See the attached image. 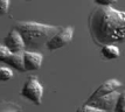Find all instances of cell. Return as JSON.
I'll use <instances>...</instances> for the list:
<instances>
[{"instance_id": "52a82bcc", "label": "cell", "mask_w": 125, "mask_h": 112, "mask_svg": "<svg viewBox=\"0 0 125 112\" xmlns=\"http://www.w3.org/2000/svg\"><path fill=\"white\" fill-rule=\"evenodd\" d=\"M4 44L13 53H23L26 50V46H25L21 34L14 28H12L10 33L7 34V36L5 37Z\"/></svg>"}, {"instance_id": "8992f818", "label": "cell", "mask_w": 125, "mask_h": 112, "mask_svg": "<svg viewBox=\"0 0 125 112\" xmlns=\"http://www.w3.org/2000/svg\"><path fill=\"white\" fill-rule=\"evenodd\" d=\"M120 92L118 91H114L111 93H108V95H104L102 97H98L96 99H94L91 102H85V104H90V105H94V106L98 107L101 110H104L105 112H112L116 107V104H117V101L119 98Z\"/></svg>"}, {"instance_id": "277c9868", "label": "cell", "mask_w": 125, "mask_h": 112, "mask_svg": "<svg viewBox=\"0 0 125 112\" xmlns=\"http://www.w3.org/2000/svg\"><path fill=\"white\" fill-rule=\"evenodd\" d=\"M74 33H75V29H74L73 26H67L61 28L60 31L47 42L46 47H47L48 50H52V51L64 47V46L69 44L73 41Z\"/></svg>"}, {"instance_id": "30bf717a", "label": "cell", "mask_w": 125, "mask_h": 112, "mask_svg": "<svg viewBox=\"0 0 125 112\" xmlns=\"http://www.w3.org/2000/svg\"><path fill=\"white\" fill-rule=\"evenodd\" d=\"M101 53L103 55L104 59L106 60H115V59H118L120 55L119 48L114 44V43H109V44H104L102 47V50Z\"/></svg>"}, {"instance_id": "5b68a950", "label": "cell", "mask_w": 125, "mask_h": 112, "mask_svg": "<svg viewBox=\"0 0 125 112\" xmlns=\"http://www.w3.org/2000/svg\"><path fill=\"white\" fill-rule=\"evenodd\" d=\"M0 62L11 65L20 72L26 71L23 64V53H13L5 44H0Z\"/></svg>"}, {"instance_id": "7a4b0ae2", "label": "cell", "mask_w": 125, "mask_h": 112, "mask_svg": "<svg viewBox=\"0 0 125 112\" xmlns=\"http://www.w3.org/2000/svg\"><path fill=\"white\" fill-rule=\"evenodd\" d=\"M14 29L21 34L27 50H39L61 29L54 25H46L35 21H16Z\"/></svg>"}, {"instance_id": "5bb4252c", "label": "cell", "mask_w": 125, "mask_h": 112, "mask_svg": "<svg viewBox=\"0 0 125 112\" xmlns=\"http://www.w3.org/2000/svg\"><path fill=\"white\" fill-rule=\"evenodd\" d=\"M76 112H105L104 110H101V109H98V107L94 106V105H90V104H85L84 103V105L81 106Z\"/></svg>"}, {"instance_id": "e0dca14e", "label": "cell", "mask_w": 125, "mask_h": 112, "mask_svg": "<svg viewBox=\"0 0 125 112\" xmlns=\"http://www.w3.org/2000/svg\"><path fill=\"white\" fill-rule=\"evenodd\" d=\"M25 1H31V0H25Z\"/></svg>"}, {"instance_id": "3957f363", "label": "cell", "mask_w": 125, "mask_h": 112, "mask_svg": "<svg viewBox=\"0 0 125 112\" xmlns=\"http://www.w3.org/2000/svg\"><path fill=\"white\" fill-rule=\"evenodd\" d=\"M21 96L27 98L35 105H40L42 103L43 86L36 76H31L26 80L21 89Z\"/></svg>"}, {"instance_id": "2e32d148", "label": "cell", "mask_w": 125, "mask_h": 112, "mask_svg": "<svg viewBox=\"0 0 125 112\" xmlns=\"http://www.w3.org/2000/svg\"><path fill=\"white\" fill-rule=\"evenodd\" d=\"M117 0H95V2L98 4L99 6H111Z\"/></svg>"}, {"instance_id": "6da1fadb", "label": "cell", "mask_w": 125, "mask_h": 112, "mask_svg": "<svg viewBox=\"0 0 125 112\" xmlns=\"http://www.w3.org/2000/svg\"><path fill=\"white\" fill-rule=\"evenodd\" d=\"M88 28L93 42L103 47L125 42V12L111 6L95 7L88 16Z\"/></svg>"}, {"instance_id": "7c38bea8", "label": "cell", "mask_w": 125, "mask_h": 112, "mask_svg": "<svg viewBox=\"0 0 125 112\" xmlns=\"http://www.w3.org/2000/svg\"><path fill=\"white\" fill-rule=\"evenodd\" d=\"M13 70L7 67H0V81L1 82H6L13 78Z\"/></svg>"}, {"instance_id": "9a60e30c", "label": "cell", "mask_w": 125, "mask_h": 112, "mask_svg": "<svg viewBox=\"0 0 125 112\" xmlns=\"http://www.w3.org/2000/svg\"><path fill=\"white\" fill-rule=\"evenodd\" d=\"M11 0H0V16L6 15L10 11Z\"/></svg>"}, {"instance_id": "4fadbf2b", "label": "cell", "mask_w": 125, "mask_h": 112, "mask_svg": "<svg viewBox=\"0 0 125 112\" xmlns=\"http://www.w3.org/2000/svg\"><path fill=\"white\" fill-rule=\"evenodd\" d=\"M112 112H125V90L123 92H120L119 98L117 101L116 107Z\"/></svg>"}, {"instance_id": "9c48e42d", "label": "cell", "mask_w": 125, "mask_h": 112, "mask_svg": "<svg viewBox=\"0 0 125 112\" xmlns=\"http://www.w3.org/2000/svg\"><path fill=\"white\" fill-rule=\"evenodd\" d=\"M43 62V55L35 50H25L23 51V64L26 71L39 70Z\"/></svg>"}, {"instance_id": "8fae6325", "label": "cell", "mask_w": 125, "mask_h": 112, "mask_svg": "<svg viewBox=\"0 0 125 112\" xmlns=\"http://www.w3.org/2000/svg\"><path fill=\"white\" fill-rule=\"evenodd\" d=\"M22 109L13 102H0V112H21Z\"/></svg>"}, {"instance_id": "ba28073f", "label": "cell", "mask_w": 125, "mask_h": 112, "mask_svg": "<svg viewBox=\"0 0 125 112\" xmlns=\"http://www.w3.org/2000/svg\"><path fill=\"white\" fill-rule=\"evenodd\" d=\"M120 86H122V82L120 81L116 80V78H110V80L103 82L101 85L98 86L97 89L90 95V97L87 99V102H91L94 99L98 98V97H102L104 95H108V93H111L114 91H117Z\"/></svg>"}]
</instances>
